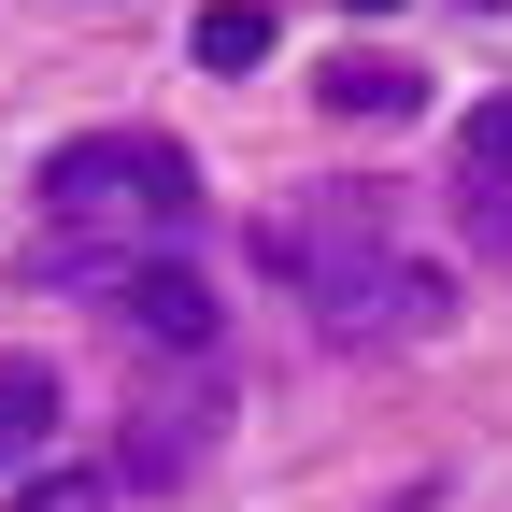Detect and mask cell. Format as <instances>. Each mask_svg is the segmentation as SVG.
<instances>
[{"mask_svg": "<svg viewBox=\"0 0 512 512\" xmlns=\"http://www.w3.org/2000/svg\"><path fill=\"white\" fill-rule=\"evenodd\" d=\"M256 271L299 285V299L342 328V313L399 271V200H384V185H299V200L256 214Z\"/></svg>", "mask_w": 512, "mask_h": 512, "instance_id": "obj_1", "label": "cell"}, {"mask_svg": "<svg viewBox=\"0 0 512 512\" xmlns=\"http://www.w3.org/2000/svg\"><path fill=\"white\" fill-rule=\"evenodd\" d=\"M43 214H86V228H200V157L157 143V128H86V143L43 157Z\"/></svg>", "mask_w": 512, "mask_h": 512, "instance_id": "obj_2", "label": "cell"}, {"mask_svg": "<svg viewBox=\"0 0 512 512\" xmlns=\"http://www.w3.org/2000/svg\"><path fill=\"white\" fill-rule=\"evenodd\" d=\"M114 313H128L157 356H214V328H228L214 285H200V271H171V256H128V271H114Z\"/></svg>", "mask_w": 512, "mask_h": 512, "instance_id": "obj_3", "label": "cell"}, {"mask_svg": "<svg viewBox=\"0 0 512 512\" xmlns=\"http://www.w3.org/2000/svg\"><path fill=\"white\" fill-rule=\"evenodd\" d=\"M313 100H328V114H413L427 72H399V57H342V72H313Z\"/></svg>", "mask_w": 512, "mask_h": 512, "instance_id": "obj_4", "label": "cell"}, {"mask_svg": "<svg viewBox=\"0 0 512 512\" xmlns=\"http://www.w3.org/2000/svg\"><path fill=\"white\" fill-rule=\"evenodd\" d=\"M57 427V384L29 370V356H0V470H29V441Z\"/></svg>", "mask_w": 512, "mask_h": 512, "instance_id": "obj_5", "label": "cell"}, {"mask_svg": "<svg viewBox=\"0 0 512 512\" xmlns=\"http://www.w3.org/2000/svg\"><path fill=\"white\" fill-rule=\"evenodd\" d=\"M271 57V0H214L200 15V72H256Z\"/></svg>", "mask_w": 512, "mask_h": 512, "instance_id": "obj_6", "label": "cell"}, {"mask_svg": "<svg viewBox=\"0 0 512 512\" xmlns=\"http://www.w3.org/2000/svg\"><path fill=\"white\" fill-rule=\"evenodd\" d=\"M185 456H200V427H185V413H143V427H128V470H114V484H185Z\"/></svg>", "mask_w": 512, "mask_h": 512, "instance_id": "obj_7", "label": "cell"}, {"mask_svg": "<svg viewBox=\"0 0 512 512\" xmlns=\"http://www.w3.org/2000/svg\"><path fill=\"white\" fill-rule=\"evenodd\" d=\"M0 512H114V484H100V470H29Z\"/></svg>", "mask_w": 512, "mask_h": 512, "instance_id": "obj_8", "label": "cell"}, {"mask_svg": "<svg viewBox=\"0 0 512 512\" xmlns=\"http://www.w3.org/2000/svg\"><path fill=\"white\" fill-rule=\"evenodd\" d=\"M470 242L512 256V171H470Z\"/></svg>", "mask_w": 512, "mask_h": 512, "instance_id": "obj_9", "label": "cell"}, {"mask_svg": "<svg viewBox=\"0 0 512 512\" xmlns=\"http://www.w3.org/2000/svg\"><path fill=\"white\" fill-rule=\"evenodd\" d=\"M470 171H512V86L470 100Z\"/></svg>", "mask_w": 512, "mask_h": 512, "instance_id": "obj_10", "label": "cell"}, {"mask_svg": "<svg viewBox=\"0 0 512 512\" xmlns=\"http://www.w3.org/2000/svg\"><path fill=\"white\" fill-rule=\"evenodd\" d=\"M342 15H399V0H342Z\"/></svg>", "mask_w": 512, "mask_h": 512, "instance_id": "obj_11", "label": "cell"}]
</instances>
